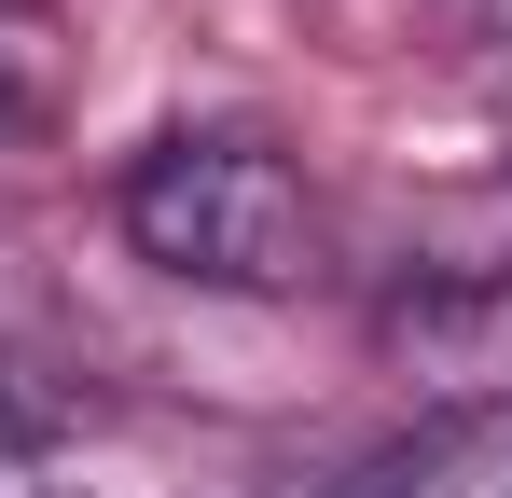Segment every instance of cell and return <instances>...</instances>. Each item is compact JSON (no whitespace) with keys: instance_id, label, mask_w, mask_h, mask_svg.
I'll return each instance as SVG.
<instances>
[{"instance_id":"obj_4","label":"cell","mask_w":512,"mask_h":498,"mask_svg":"<svg viewBox=\"0 0 512 498\" xmlns=\"http://www.w3.org/2000/svg\"><path fill=\"white\" fill-rule=\"evenodd\" d=\"M70 83H84V42L56 0H0V139H56L70 125Z\"/></svg>"},{"instance_id":"obj_5","label":"cell","mask_w":512,"mask_h":498,"mask_svg":"<svg viewBox=\"0 0 512 498\" xmlns=\"http://www.w3.org/2000/svg\"><path fill=\"white\" fill-rule=\"evenodd\" d=\"M305 498H374V471H346V485H305Z\"/></svg>"},{"instance_id":"obj_2","label":"cell","mask_w":512,"mask_h":498,"mask_svg":"<svg viewBox=\"0 0 512 498\" xmlns=\"http://www.w3.org/2000/svg\"><path fill=\"white\" fill-rule=\"evenodd\" d=\"M388 346L429 360V374H471L485 402H512V277H471V291H402L388 305Z\"/></svg>"},{"instance_id":"obj_6","label":"cell","mask_w":512,"mask_h":498,"mask_svg":"<svg viewBox=\"0 0 512 498\" xmlns=\"http://www.w3.org/2000/svg\"><path fill=\"white\" fill-rule=\"evenodd\" d=\"M499 139H512V97H499Z\"/></svg>"},{"instance_id":"obj_1","label":"cell","mask_w":512,"mask_h":498,"mask_svg":"<svg viewBox=\"0 0 512 498\" xmlns=\"http://www.w3.org/2000/svg\"><path fill=\"white\" fill-rule=\"evenodd\" d=\"M111 222L153 277H194V291H305L319 277V194L250 125H167L125 166Z\"/></svg>"},{"instance_id":"obj_3","label":"cell","mask_w":512,"mask_h":498,"mask_svg":"<svg viewBox=\"0 0 512 498\" xmlns=\"http://www.w3.org/2000/svg\"><path fill=\"white\" fill-rule=\"evenodd\" d=\"M374 498H512V402H457L374 457Z\"/></svg>"}]
</instances>
